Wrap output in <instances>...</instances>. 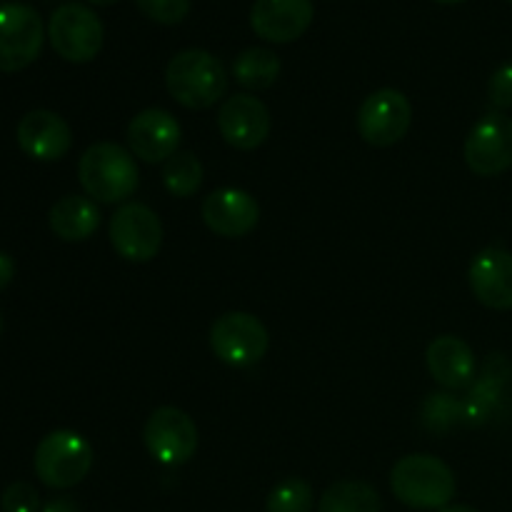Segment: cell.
I'll return each mask as SVG.
<instances>
[{
    "mask_svg": "<svg viewBox=\"0 0 512 512\" xmlns=\"http://www.w3.org/2000/svg\"><path fill=\"white\" fill-rule=\"evenodd\" d=\"M78 180L95 203L115 205L138 190L140 170L135 155L118 143H93L78 163Z\"/></svg>",
    "mask_w": 512,
    "mask_h": 512,
    "instance_id": "6da1fadb",
    "label": "cell"
},
{
    "mask_svg": "<svg viewBox=\"0 0 512 512\" xmlns=\"http://www.w3.org/2000/svg\"><path fill=\"white\" fill-rule=\"evenodd\" d=\"M390 490L413 510H445L455 498V473L448 463L428 453L405 455L390 473Z\"/></svg>",
    "mask_w": 512,
    "mask_h": 512,
    "instance_id": "7a4b0ae2",
    "label": "cell"
},
{
    "mask_svg": "<svg viewBox=\"0 0 512 512\" xmlns=\"http://www.w3.org/2000/svg\"><path fill=\"white\" fill-rule=\"evenodd\" d=\"M165 88L183 108L205 110L225 95L228 73L208 50L188 48L170 58L165 68Z\"/></svg>",
    "mask_w": 512,
    "mask_h": 512,
    "instance_id": "3957f363",
    "label": "cell"
},
{
    "mask_svg": "<svg viewBox=\"0 0 512 512\" xmlns=\"http://www.w3.org/2000/svg\"><path fill=\"white\" fill-rule=\"evenodd\" d=\"M93 445L75 430H53L35 448V475L53 490L75 488L93 468Z\"/></svg>",
    "mask_w": 512,
    "mask_h": 512,
    "instance_id": "277c9868",
    "label": "cell"
},
{
    "mask_svg": "<svg viewBox=\"0 0 512 512\" xmlns=\"http://www.w3.org/2000/svg\"><path fill=\"white\" fill-rule=\"evenodd\" d=\"M45 43V25L28 3L0 5V73H18L35 63Z\"/></svg>",
    "mask_w": 512,
    "mask_h": 512,
    "instance_id": "5b68a950",
    "label": "cell"
},
{
    "mask_svg": "<svg viewBox=\"0 0 512 512\" xmlns=\"http://www.w3.org/2000/svg\"><path fill=\"white\" fill-rule=\"evenodd\" d=\"M103 38V23L88 5L65 3L50 15L48 40L68 63H90L103 48Z\"/></svg>",
    "mask_w": 512,
    "mask_h": 512,
    "instance_id": "8992f818",
    "label": "cell"
},
{
    "mask_svg": "<svg viewBox=\"0 0 512 512\" xmlns=\"http://www.w3.org/2000/svg\"><path fill=\"white\" fill-rule=\"evenodd\" d=\"M270 335L265 325L250 313H225L210 328V348L233 368H250L268 353Z\"/></svg>",
    "mask_w": 512,
    "mask_h": 512,
    "instance_id": "52a82bcc",
    "label": "cell"
},
{
    "mask_svg": "<svg viewBox=\"0 0 512 512\" xmlns=\"http://www.w3.org/2000/svg\"><path fill=\"white\" fill-rule=\"evenodd\" d=\"M143 443L150 458L163 465H183L198 450V425L185 410L165 405L150 413L143 428Z\"/></svg>",
    "mask_w": 512,
    "mask_h": 512,
    "instance_id": "ba28073f",
    "label": "cell"
},
{
    "mask_svg": "<svg viewBox=\"0 0 512 512\" xmlns=\"http://www.w3.org/2000/svg\"><path fill=\"white\" fill-rule=\"evenodd\" d=\"M413 105L400 90L380 88L370 93L358 108L360 138L375 148H388L408 135Z\"/></svg>",
    "mask_w": 512,
    "mask_h": 512,
    "instance_id": "9c48e42d",
    "label": "cell"
},
{
    "mask_svg": "<svg viewBox=\"0 0 512 512\" xmlns=\"http://www.w3.org/2000/svg\"><path fill=\"white\" fill-rule=\"evenodd\" d=\"M110 243L128 263H148L163 245V223L143 203H123L110 218Z\"/></svg>",
    "mask_w": 512,
    "mask_h": 512,
    "instance_id": "30bf717a",
    "label": "cell"
},
{
    "mask_svg": "<svg viewBox=\"0 0 512 512\" xmlns=\"http://www.w3.org/2000/svg\"><path fill=\"white\" fill-rule=\"evenodd\" d=\"M465 163L480 178H493L512 168V118L488 113L465 138Z\"/></svg>",
    "mask_w": 512,
    "mask_h": 512,
    "instance_id": "8fae6325",
    "label": "cell"
},
{
    "mask_svg": "<svg viewBox=\"0 0 512 512\" xmlns=\"http://www.w3.org/2000/svg\"><path fill=\"white\" fill-rule=\"evenodd\" d=\"M178 118L163 108L140 110L128 125V148L143 163H165L178 153L180 145Z\"/></svg>",
    "mask_w": 512,
    "mask_h": 512,
    "instance_id": "7c38bea8",
    "label": "cell"
},
{
    "mask_svg": "<svg viewBox=\"0 0 512 512\" xmlns=\"http://www.w3.org/2000/svg\"><path fill=\"white\" fill-rule=\"evenodd\" d=\"M218 130L228 145L255 150L270 135V110L250 93H235L218 110Z\"/></svg>",
    "mask_w": 512,
    "mask_h": 512,
    "instance_id": "4fadbf2b",
    "label": "cell"
},
{
    "mask_svg": "<svg viewBox=\"0 0 512 512\" xmlns=\"http://www.w3.org/2000/svg\"><path fill=\"white\" fill-rule=\"evenodd\" d=\"M203 223L220 238H243L258 228L260 205L240 188H223L203 200Z\"/></svg>",
    "mask_w": 512,
    "mask_h": 512,
    "instance_id": "5bb4252c",
    "label": "cell"
},
{
    "mask_svg": "<svg viewBox=\"0 0 512 512\" xmlns=\"http://www.w3.org/2000/svg\"><path fill=\"white\" fill-rule=\"evenodd\" d=\"M313 0H255L250 28L268 43H293L313 23Z\"/></svg>",
    "mask_w": 512,
    "mask_h": 512,
    "instance_id": "9a60e30c",
    "label": "cell"
},
{
    "mask_svg": "<svg viewBox=\"0 0 512 512\" xmlns=\"http://www.w3.org/2000/svg\"><path fill=\"white\" fill-rule=\"evenodd\" d=\"M18 145L28 158L40 160V163H55L63 158L73 145V130L53 110H30L20 118Z\"/></svg>",
    "mask_w": 512,
    "mask_h": 512,
    "instance_id": "2e32d148",
    "label": "cell"
},
{
    "mask_svg": "<svg viewBox=\"0 0 512 512\" xmlns=\"http://www.w3.org/2000/svg\"><path fill=\"white\" fill-rule=\"evenodd\" d=\"M470 290L490 310H512V253L485 248L473 258L468 270Z\"/></svg>",
    "mask_w": 512,
    "mask_h": 512,
    "instance_id": "e0dca14e",
    "label": "cell"
},
{
    "mask_svg": "<svg viewBox=\"0 0 512 512\" xmlns=\"http://www.w3.org/2000/svg\"><path fill=\"white\" fill-rule=\"evenodd\" d=\"M425 363H428L435 383L448 390L468 388L475 378V370H478L473 348L465 340L455 338V335L435 338L425 350Z\"/></svg>",
    "mask_w": 512,
    "mask_h": 512,
    "instance_id": "ac0fdd59",
    "label": "cell"
},
{
    "mask_svg": "<svg viewBox=\"0 0 512 512\" xmlns=\"http://www.w3.org/2000/svg\"><path fill=\"white\" fill-rule=\"evenodd\" d=\"M50 230L65 243H83L98 230L100 208L95 200L83 195H65L53 203L48 213Z\"/></svg>",
    "mask_w": 512,
    "mask_h": 512,
    "instance_id": "d6986e66",
    "label": "cell"
},
{
    "mask_svg": "<svg viewBox=\"0 0 512 512\" xmlns=\"http://www.w3.org/2000/svg\"><path fill=\"white\" fill-rule=\"evenodd\" d=\"M378 490L365 480H340L320 495L318 512H380Z\"/></svg>",
    "mask_w": 512,
    "mask_h": 512,
    "instance_id": "ffe728a7",
    "label": "cell"
},
{
    "mask_svg": "<svg viewBox=\"0 0 512 512\" xmlns=\"http://www.w3.org/2000/svg\"><path fill=\"white\" fill-rule=\"evenodd\" d=\"M278 75L280 60L270 48H245L233 63V78L245 90H268Z\"/></svg>",
    "mask_w": 512,
    "mask_h": 512,
    "instance_id": "44dd1931",
    "label": "cell"
},
{
    "mask_svg": "<svg viewBox=\"0 0 512 512\" xmlns=\"http://www.w3.org/2000/svg\"><path fill=\"white\" fill-rule=\"evenodd\" d=\"M163 185L175 198H193L203 185V165L193 153L183 150L163 165Z\"/></svg>",
    "mask_w": 512,
    "mask_h": 512,
    "instance_id": "7402d4cb",
    "label": "cell"
},
{
    "mask_svg": "<svg viewBox=\"0 0 512 512\" xmlns=\"http://www.w3.org/2000/svg\"><path fill=\"white\" fill-rule=\"evenodd\" d=\"M313 508V488L300 478H288L278 483L265 500V512H313Z\"/></svg>",
    "mask_w": 512,
    "mask_h": 512,
    "instance_id": "603a6c76",
    "label": "cell"
},
{
    "mask_svg": "<svg viewBox=\"0 0 512 512\" xmlns=\"http://www.w3.org/2000/svg\"><path fill=\"white\" fill-rule=\"evenodd\" d=\"M463 418V403L450 393H433L423 405V423L433 433H445Z\"/></svg>",
    "mask_w": 512,
    "mask_h": 512,
    "instance_id": "cb8c5ba5",
    "label": "cell"
},
{
    "mask_svg": "<svg viewBox=\"0 0 512 512\" xmlns=\"http://www.w3.org/2000/svg\"><path fill=\"white\" fill-rule=\"evenodd\" d=\"M500 393H503V385L493 383L488 378H480L478 385L470 390L468 400L463 403V418L470 425H478L488 420V415L493 413V408L498 405Z\"/></svg>",
    "mask_w": 512,
    "mask_h": 512,
    "instance_id": "d4e9b609",
    "label": "cell"
},
{
    "mask_svg": "<svg viewBox=\"0 0 512 512\" xmlns=\"http://www.w3.org/2000/svg\"><path fill=\"white\" fill-rule=\"evenodd\" d=\"M135 5L145 18L160 25H178L190 13V0H135Z\"/></svg>",
    "mask_w": 512,
    "mask_h": 512,
    "instance_id": "484cf974",
    "label": "cell"
},
{
    "mask_svg": "<svg viewBox=\"0 0 512 512\" xmlns=\"http://www.w3.org/2000/svg\"><path fill=\"white\" fill-rule=\"evenodd\" d=\"M0 508L3 512H40V495L33 485L18 480L3 490Z\"/></svg>",
    "mask_w": 512,
    "mask_h": 512,
    "instance_id": "4316f807",
    "label": "cell"
},
{
    "mask_svg": "<svg viewBox=\"0 0 512 512\" xmlns=\"http://www.w3.org/2000/svg\"><path fill=\"white\" fill-rule=\"evenodd\" d=\"M488 98L493 108L510 110L512 108V63L500 65L488 83Z\"/></svg>",
    "mask_w": 512,
    "mask_h": 512,
    "instance_id": "83f0119b",
    "label": "cell"
},
{
    "mask_svg": "<svg viewBox=\"0 0 512 512\" xmlns=\"http://www.w3.org/2000/svg\"><path fill=\"white\" fill-rule=\"evenodd\" d=\"M480 378H488V380H493V383H498V385L510 383L512 363H510L508 358H505V355L493 353L488 360H485L483 373H480Z\"/></svg>",
    "mask_w": 512,
    "mask_h": 512,
    "instance_id": "f1b7e54d",
    "label": "cell"
},
{
    "mask_svg": "<svg viewBox=\"0 0 512 512\" xmlns=\"http://www.w3.org/2000/svg\"><path fill=\"white\" fill-rule=\"evenodd\" d=\"M15 275V263L8 253H0V290H5L10 285Z\"/></svg>",
    "mask_w": 512,
    "mask_h": 512,
    "instance_id": "f546056e",
    "label": "cell"
},
{
    "mask_svg": "<svg viewBox=\"0 0 512 512\" xmlns=\"http://www.w3.org/2000/svg\"><path fill=\"white\" fill-rule=\"evenodd\" d=\"M40 512H80V510H78V503H75L73 498H68V495H65V498L50 500V503L45 505V508Z\"/></svg>",
    "mask_w": 512,
    "mask_h": 512,
    "instance_id": "4dcf8cb0",
    "label": "cell"
},
{
    "mask_svg": "<svg viewBox=\"0 0 512 512\" xmlns=\"http://www.w3.org/2000/svg\"><path fill=\"white\" fill-rule=\"evenodd\" d=\"M440 512H480V510L470 508V505H448V508L440 510Z\"/></svg>",
    "mask_w": 512,
    "mask_h": 512,
    "instance_id": "1f68e13d",
    "label": "cell"
},
{
    "mask_svg": "<svg viewBox=\"0 0 512 512\" xmlns=\"http://www.w3.org/2000/svg\"><path fill=\"white\" fill-rule=\"evenodd\" d=\"M88 3H93V5H113V3H118V0H88Z\"/></svg>",
    "mask_w": 512,
    "mask_h": 512,
    "instance_id": "d6a6232c",
    "label": "cell"
},
{
    "mask_svg": "<svg viewBox=\"0 0 512 512\" xmlns=\"http://www.w3.org/2000/svg\"><path fill=\"white\" fill-rule=\"evenodd\" d=\"M435 3H443V5H458V3H465V0H435Z\"/></svg>",
    "mask_w": 512,
    "mask_h": 512,
    "instance_id": "836d02e7",
    "label": "cell"
},
{
    "mask_svg": "<svg viewBox=\"0 0 512 512\" xmlns=\"http://www.w3.org/2000/svg\"><path fill=\"white\" fill-rule=\"evenodd\" d=\"M0 335H3V315H0Z\"/></svg>",
    "mask_w": 512,
    "mask_h": 512,
    "instance_id": "e575fe53",
    "label": "cell"
},
{
    "mask_svg": "<svg viewBox=\"0 0 512 512\" xmlns=\"http://www.w3.org/2000/svg\"><path fill=\"white\" fill-rule=\"evenodd\" d=\"M508 3H512V0H508Z\"/></svg>",
    "mask_w": 512,
    "mask_h": 512,
    "instance_id": "d590c367",
    "label": "cell"
}]
</instances>
